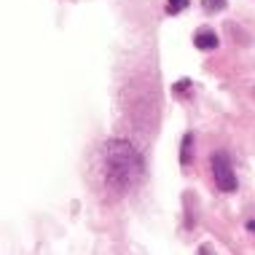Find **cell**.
I'll return each mask as SVG.
<instances>
[{
    "instance_id": "obj_1",
    "label": "cell",
    "mask_w": 255,
    "mask_h": 255,
    "mask_svg": "<svg viewBox=\"0 0 255 255\" xmlns=\"http://www.w3.org/2000/svg\"><path fill=\"white\" fill-rule=\"evenodd\" d=\"M102 161H105V180L116 191H129L142 175L140 153L124 140H110L102 150Z\"/></svg>"
},
{
    "instance_id": "obj_2",
    "label": "cell",
    "mask_w": 255,
    "mask_h": 255,
    "mask_svg": "<svg viewBox=\"0 0 255 255\" xmlns=\"http://www.w3.org/2000/svg\"><path fill=\"white\" fill-rule=\"evenodd\" d=\"M212 172H215V183L223 194H231L237 191V175H234V167L226 153H215L212 156Z\"/></svg>"
},
{
    "instance_id": "obj_3",
    "label": "cell",
    "mask_w": 255,
    "mask_h": 255,
    "mask_svg": "<svg viewBox=\"0 0 255 255\" xmlns=\"http://www.w3.org/2000/svg\"><path fill=\"white\" fill-rule=\"evenodd\" d=\"M194 46L202 49V51H212V49H218V35L210 30V27H207V30H199L194 35Z\"/></svg>"
},
{
    "instance_id": "obj_4",
    "label": "cell",
    "mask_w": 255,
    "mask_h": 255,
    "mask_svg": "<svg viewBox=\"0 0 255 255\" xmlns=\"http://www.w3.org/2000/svg\"><path fill=\"white\" fill-rule=\"evenodd\" d=\"M191 148H194V134H185L183 137V148H180V164H188L191 161Z\"/></svg>"
},
{
    "instance_id": "obj_5",
    "label": "cell",
    "mask_w": 255,
    "mask_h": 255,
    "mask_svg": "<svg viewBox=\"0 0 255 255\" xmlns=\"http://www.w3.org/2000/svg\"><path fill=\"white\" fill-rule=\"evenodd\" d=\"M191 0H167V13L169 16H175V13H180L183 8H188Z\"/></svg>"
},
{
    "instance_id": "obj_6",
    "label": "cell",
    "mask_w": 255,
    "mask_h": 255,
    "mask_svg": "<svg viewBox=\"0 0 255 255\" xmlns=\"http://www.w3.org/2000/svg\"><path fill=\"white\" fill-rule=\"evenodd\" d=\"M204 8L207 11H223L226 8V0H204Z\"/></svg>"
},
{
    "instance_id": "obj_7",
    "label": "cell",
    "mask_w": 255,
    "mask_h": 255,
    "mask_svg": "<svg viewBox=\"0 0 255 255\" xmlns=\"http://www.w3.org/2000/svg\"><path fill=\"white\" fill-rule=\"evenodd\" d=\"M185 89H191V81H177V84H175V92L177 94H183Z\"/></svg>"
},
{
    "instance_id": "obj_8",
    "label": "cell",
    "mask_w": 255,
    "mask_h": 255,
    "mask_svg": "<svg viewBox=\"0 0 255 255\" xmlns=\"http://www.w3.org/2000/svg\"><path fill=\"white\" fill-rule=\"evenodd\" d=\"M247 229H250V231H255V220H250V223H247Z\"/></svg>"
}]
</instances>
